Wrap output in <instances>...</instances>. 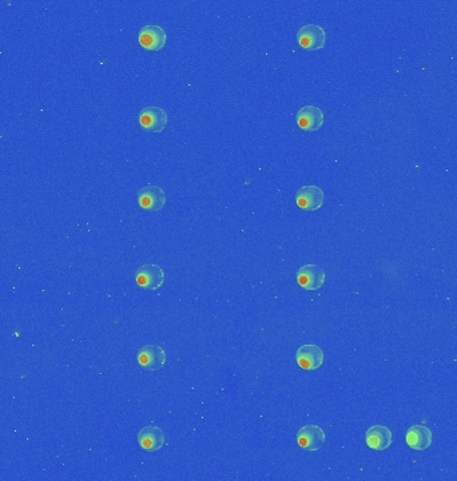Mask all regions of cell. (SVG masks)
I'll use <instances>...</instances> for the list:
<instances>
[{
    "label": "cell",
    "instance_id": "obj_1",
    "mask_svg": "<svg viewBox=\"0 0 457 481\" xmlns=\"http://www.w3.org/2000/svg\"><path fill=\"white\" fill-rule=\"evenodd\" d=\"M297 40L300 46L305 50H320L327 43V33L318 24H307L300 28L297 34Z\"/></svg>",
    "mask_w": 457,
    "mask_h": 481
},
{
    "label": "cell",
    "instance_id": "obj_2",
    "mask_svg": "<svg viewBox=\"0 0 457 481\" xmlns=\"http://www.w3.org/2000/svg\"><path fill=\"white\" fill-rule=\"evenodd\" d=\"M137 283L146 290H157L165 282V272L155 263H146L137 272Z\"/></svg>",
    "mask_w": 457,
    "mask_h": 481
},
{
    "label": "cell",
    "instance_id": "obj_3",
    "mask_svg": "<svg viewBox=\"0 0 457 481\" xmlns=\"http://www.w3.org/2000/svg\"><path fill=\"white\" fill-rule=\"evenodd\" d=\"M325 440H327V435H325L324 429L318 426H313V424L302 426L297 435L298 445L302 449L309 451V452L318 451L322 445L325 444Z\"/></svg>",
    "mask_w": 457,
    "mask_h": 481
},
{
    "label": "cell",
    "instance_id": "obj_4",
    "mask_svg": "<svg viewBox=\"0 0 457 481\" xmlns=\"http://www.w3.org/2000/svg\"><path fill=\"white\" fill-rule=\"evenodd\" d=\"M324 191L318 186H302L295 194L297 206L307 211L318 210L324 204Z\"/></svg>",
    "mask_w": 457,
    "mask_h": 481
},
{
    "label": "cell",
    "instance_id": "obj_5",
    "mask_svg": "<svg viewBox=\"0 0 457 481\" xmlns=\"http://www.w3.org/2000/svg\"><path fill=\"white\" fill-rule=\"evenodd\" d=\"M297 279L301 288L305 290H318L327 279L325 270H322L318 265H304L297 274Z\"/></svg>",
    "mask_w": 457,
    "mask_h": 481
},
{
    "label": "cell",
    "instance_id": "obj_6",
    "mask_svg": "<svg viewBox=\"0 0 457 481\" xmlns=\"http://www.w3.org/2000/svg\"><path fill=\"white\" fill-rule=\"evenodd\" d=\"M167 112L161 107H145L139 114L141 128L148 132H161L167 126Z\"/></svg>",
    "mask_w": 457,
    "mask_h": 481
},
{
    "label": "cell",
    "instance_id": "obj_7",
    "mask_svg": "<svg viewBox=\"0 0 457 481\" xmlns=\"http://www.w3.org/2000/svg\"><path fill=\"white\" fill-rule=\"evenodd\" d=\"M139 43L147 51H158L165 47L167 34L159 26L148 24L139 31Z\"/></svg>",
    "mask_w": 457,
    "mask_h": 481
},
{
    "label": "cell",
    "instance_id": "obj_8",
    "mask_svg": "<svg viewBox=\"0 0 457 481\" xmlns=\"http://www.w3.org/2000/svg\"><path fill=\"white\" fill-rule=\"evenodd\" d=\"M138 204L147 211H159L166 204L165 191L158 186L147 185L138 194Z\"/></svg>",
    "mask_w": 457,
    "mask_h": 481
},
{
    "label": "cell",
    "instance_id": "obj_9",
    "mask_svg": "<svg viewBox=\"0 0 457 481\" xmlns=\"http://www.w3.org/2000/svg\"><path fill=\"white\" fill-rule=\"evenodd\" d=\"M138 362L144 369H162L166 364V352L158 345H146L138 353Z\"/></svg>",
    "mask_w": 457,
    "mask_h": 481
},
{
    "label": "cell",
    "instance_id": "obj_10",
    "mask_svg": "<svg viewBox=\"0 0 457 481\" xmlns=\"http://www.w3.org/2000/svg\"><path fill=\"white\" fill-rule=\"evenodd\" d=\"M297 364L305 370H317L324 364V352L317 345H302L295 354Z\"/></svg>",
    "mask_w": 457,
    "mask_h": 481
},
{
    "label": "cell",
    "instance_id": "obj_11",
    "mask_svg": "<svg viewBox=\"0 0 457 481\" xmlns=\"http://www.w3.org/2000/svg\"><path fill=\"white\" fill-rule=\"evenodd\" d=\"M138 443L142 449L148 452L159 451L165 444V433L158 426H144L138 433Z\"/></svg>",
    "mask_w": 457,
    "mask_h": 481
},
{
    "label": "cell",
    "instance_id": "obj_12",
    "mask_svg": "<svg viewBox=\"0 0 457 481\" xmlns=\"http://www.w3.org/2000/svg\"><path fill=\"white\" fill-rule=\"evenodd\" d=\"M297 123L305 131H317L324 123V112L316 106H304L297 114Z\"/></svg>",
    "mask_w": 457,
    "mask_h": 481
},
{
    "label": "cell",
    "instance_id": "obj_13",
    "mask_svg": "<svg viewBox=\"0 0 457 481\" xmlns=\"http://www.w3.org/2000/svg\"><path fill=\"white\" fill-rule=\"evenodd\" d=\"M393 443L392 432L384 426H370L366 430V444L370 449L384 451Z\"/></svg>",
    "mask_w": 457,
    "mask_h": 481
},
{
    "label": "cell",
    "instance_id": "obj_14",
    "mask_svg": "<svg viewBox=\"0 0 457 481\" xmlns=\"http://www.w3.org/2000/svg\"><path fill=\"white\" fill-rule=\"evenodd\" d=\"M433 441L431 429L425 426H411L406 432V444L415 451H425Z\"/></svg>",
    "mask_w": 457,
    "mask_h": 481
}]
</instances>
